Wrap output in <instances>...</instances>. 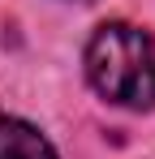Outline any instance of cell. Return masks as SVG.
I'll use <instances>...</instances> for the list:
<instances>
[{
    "label": "cell",
    "mask_w": 155,
    "mask_h": 159,
    "mask_svg": "<svg viewBox=\"0 0 155 159\" xmlns=\"http://www.w3.org/2000/svg\"><path fill=\"white\" fill-rule=\"evenodd\" d=\"M86 78L108 103L151 112L155 107V43L129 22H103L86 43Z\"/></svg>",
    "instance_id": "6da1fadb"
},
{
    "label": "cell",
    "mask_w": 155,
    "mask_h": 159,
    "mask_svg": "<svg viewBox=\"0 0 155 159\" xmlns=\"http://www.w3.org/2000/svg\"><path fill=\"white\" fill-rule=\"evenodd\" d=\"M0 159H56L52 142L17 116H0Z\"/></svg>",
    "instance_id": "7a4b0ae2"
}]
</instances>
